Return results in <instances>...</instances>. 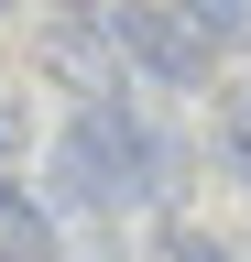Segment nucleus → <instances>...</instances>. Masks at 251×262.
Here are the masks:
<instances>
[{
  "instance_id": "f257e3e1",
  "label": "nucleus",
  "mask_w": 251,
  "mask_h": 262,
  "mask_svg": "<svg viewBox=\"0 0 251 262\" xmlns=\"http://www.w3.org/2000/svg\"><path fill=\"white\" fill-rule=\"evenodd\" d=\"M55 186L77 196V208H153V196L175 186L164 142L131 120V110H87L66 120V142H55Z\"/></svg>"
},
{
  "instance_id": "f03ea898",
  "label": "nucleus",
  "mask_w": 251,
  "mask_h": 262,
  "mask_svg": "<svg viewBox=\"0 0 251 262\" xmlns=\"http://www.w3.org/2000/svg\"><path fill=\"white\" fill-rule=\"evenodd\" d=\"M120 55H142L153 77H208V44H186V11H120L109 22Z\"/></svg>"
},
{
  "instance_id": "7ed1b4c3",
  "label": "nucleus",
  "mask_w": 251,
  "mask_h": 262,
  "mask_svg": "<svg viewBox=\"0 0 251 262\" xmlns=\"http://www.w3.org/2000/svg\"><path fill=\"white\" fill-rule=\"evenodd\" d=\"M0 262H55V219L0 175Z\"/></svg>"
},
{
  "instance_id": "20e7f679",
  "label": "nucleus",
  "mask_w": 251,
  "mask_h": 262,
  "mask_svg": "<svg viewBox=\"0 0 251 262\" xmlns=\"http://www.w3.org/2000/svg\"><path fill=\"white\" fill-rule=\"evenodd\" d=\"M218 153H230V175L251 186V88H240V98H218Z\"/></svg>"
},
{
  "instance_id": "39448f33",
  "label": "nucleus",
  "mask_w": 251,
  "mask_h": 262,
  "mask_svg": "<svg viewBox=\"0 0 251 262\" xmlns=\"http://www.w3.org/2000/svg\"><path fill=\"white\" fill-rule=\"evenodd\" d=\"M164 262H230V251H218V241H197V229H175V241H164Z\"/></svg>"
}]
</instances>
